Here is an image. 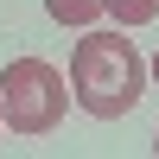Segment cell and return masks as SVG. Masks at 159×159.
Listing matches in <instances>:
<instances>
[{
	"label": "cell",
	"mask_w": 159,
	"mask_h": 159,
	"mask_svg": "<svg viewBox=\"0 0 159 159\" xmlns=\"http://www.w3.org/2000/svg\"><path fill=\"white\" fill-rule=\"evenodd\" d=\"M70 96L96 121L134 115V102L147 96V64H140L134 38H121V32H83L76 51H70Z\"/></svg>",
	"instance_id": "obj_1"
},
{
	"label": "cell",
	"mask_w": 159,
	"mask_h": 159,
	"mask_svg": "<svg viewBox=\"0 0 159 159\" xmlns=\"http://www.w3.org/2000/svg\"><path fill=\"white\" fill-rule=\"evenodd\" d=\"M45 13L57 25H76V32H89V25L108 13V0H45Z\"/></svg>",
	"instance_id": "obj_3"
},
{
	"label": "cell",
	"mask_w": 159,
	"mask_h": 159,
	"mask_svg": "<svg viewBox=\"0 0 159 159\" xmlns=\"http://www.w3.org/2000/svg\"><path fill=\"white\" fill-rule=\"evenodd\" d=\"M70 102L76 96L64 89V70L45 57H13L0 70V115L13 134H57Z\"/></svg>",
	"instance_id": "obj_2"
},
{
	"label": "cell",
	"mask_w": 159,
	"mask_h": 159,
	"mask_svg": "<svg viewBox=\"0 0 159 159\" xmlns=\"http://www.w3.org/2000/svg\"><path fill=\"white\" fill-rule=\"evenodd\" d=\"M153 83H159V51H153Z\"/></svg>",
	"instance_id": "obj_5"
},
{
	"label": "cell",
	"mask_w": 159,
	"mask_h": 159,
	"mask_svg": "<svg viewBox=\"0 0 159 159\" xmlns=\"http://www.w3.org/2000/svg\"><path fill=\"white\" fill-rule=\"evenodd\" d=\"M0 127H7V115H0Z\"/></svg>",
	"instance_id": "obj_7"
},
{
	"label": "cell",
	"mask_w": 159,
	"mask_h": 159,
	"mask_svg": "<svg viewBox=\"0 0 159 159\" xmlns=\"http://www.w3.org/2000/svg\"><path fill=\"white\" fill-rule=\"evenodd\" d=\"M153 153H159V134H153Z\"/></svg>",
	"instance_id": "obj_6"
},
{
	"label": "cell",
	"mask_w": 159,
	"mask_h": 159,
	"mask_svg": "<svg viewBox=\"0 0 159 159\" xmlns=\"http://www.w3.org/2000/svg\"><path fill=\"white\" fill-rule=\"evenodd\" d=\"M115 25H153L159 19V0H108Z\"/></svg>",
	"instance_id": "obj_4"
}]
</instances>
